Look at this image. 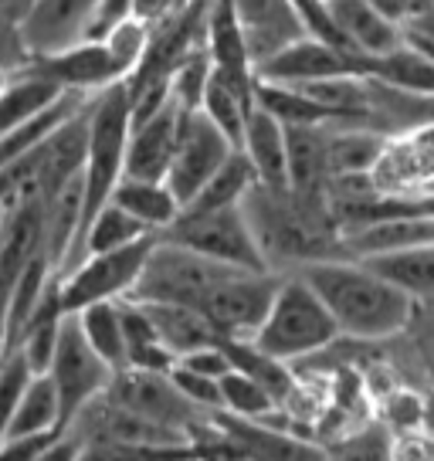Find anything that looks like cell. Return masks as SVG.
<instances>
[{
	"label": "cell",
	"mask_w": 434,
	"mask_h": 461,
	"mask_svg": "<svg viewBox=\"0 0 434 461\" xmlns=\"http://www.w3.org/2000/svg\"><path fill=\"white\" fill-rule=\"evenodd\" d=\"M201 109L231 136L234 146H241L248 115L255 109V88H245L238 86V82H231V78H224L221 72H211V82L203 88Z\"/></svg>",
	"instance_id": "d6a6232c"
},
{
	"label": "cell",
	"mask_w": 434,
	"mask_h": 461,
	"mask_svg": "<svg viewBox=\"0 0 434 461\" xmlns=\"http://www.w3.org/2000/svg\"><path fill=\"white\" fill-rule=\"evenodd\" d=\"M130 132H132V102H130V92H126V82L102 88L99 95L92 99V113H88V153H86V170H82V180H86L82 238H86L88 221L113 201L119 180L126 176ZM78 248H82V241H78ZM78 248H75L68 268L78 258Z\"/></svg>",
	"instance_id": "277c9868"
},
{
	"label": "cell",
	"mask_w": 434,
	"mask_h": 461,
	"mask_svg": "<svg viewBox=\"0 0 434 461\" xmlns=\"http://www.w3.org/2000/svg\"><path fill=\"white\" fill-rule=\"evenodd\" d=\"M376 275H384L387 282L407 292L414 303L418 299H434V245L407 248V251H393V255H376V258H363Z\"/></svg>",
	"instance_id": "1f68e13d"
},
{
	"label": "cell",
	"mask_w": 434,
	"mask_h": 461,
	"mask_svg": "<svg viewBox=\"0 0 434 461\" xmlns=\"http://www.w3.org/2000/svg\"><path fill=\"white\" fill-rule=\"evenodd\" d=\"M65 431H44V434H14L0 438V461H34L41 451L59 441Z\"/></svg>",
	"instance_id": "f6af8a7d"
},
{
	"label": "cell",
	"mask_w": 434,
	"mask_h": 461,
	"mask_svg": "<svg viewBox=\"0 0 434 461\" xmlns=\"http://www.w3.org/2000/svg\"><path fill=\"white\" fill-rule=\"evenodd\" d=\"M289 4L299 11L309 34H316V38H322V41H330V44H339V48H349V44L343 41V34H339V28H336L330 7H326L322 0H289ZM349 51H353V48H349Z\"/></svg>",
	"instance_id": "ee69618b"
},
{
	"label": "cell",
	"mask_w": 434,
	"mask_h": 461,
	"mask_svg": "<svg viewBox=\"0 0 434 461\" xmlns=\"http://www.w3.org/2000/svg\"><path fill=\"white\" fill-rule=\"evenodd\" d=\"M34 4H38V0H0V14L21 28L31 17V11H34Z\"/></svg>",
	"instance_id": "f5cc1de1"
},
{
	"label": "cell",
	"mask_w": 434,
	"mask_h": 461,
	"mask_svg": "<svg viewBox=\"0 0 434 461\" xmlns=\"http://www.w3.org/2000/svg\"><path fill=\"white\" fill-rule=\"evenodd\" d=\"M374 75L397 88H407V92L434 95V61L407 41L391 55L374 58Z\"/></svg>",
	"instance_id": "74e56055"
},
{
	"label": "cell",
	"mask_w": 434,
	"mask_h": 461,
	"mask_svg": "<svg viewBox=\"0 0 434 461\" xmlns=\"http://www.w3.org/2000/svg\"><path fill=\"white\" fill-rule=\"evenodd\" d=\"M180 122H184V105L176 99L143 122H132L130 149H126V176L167 180L176 153V140H180Z\"/></svg>",
	"instance_id": "2e32d148"
},
{
	"label": "cell",
	"mask_w": 434,
	"mask_h": 461,
	"mask_svg": "<svg viewBox=\"0 0 434 461\" xmlns=\"http://www.w3.org/2000/svg\"><path fill=\"white\" fill-rule=\"evenodd\" d=\"M420 434L434 441V390L424 393V420H420Z\"/></svg>",
	"instance_id": "db71d44e"
},
{
	"label": "cell",
	"mask_w": 434,
	"mask_h": 461,
	"mask_svg": "<svg viewBox=\"0 0 434 461\" xmlns=\"http://www.w3.org/2000/svg\"><path fill=\"white\" fill-rule=\"evenodd\" d=\"M285 272H248L238 268L207 295L203 316L214 322L221 339H255L268 309L276 303Z\"/></svg>",
	"instance_id": "30bf717a"
},
{
	"label": "cell",
	"mask_w": 434,
	"mask_h": 461,
	"mask_svg": "<svg viewBox=\"0 0 434 461\" xmlns=\"http://www.w3.org/2000/svg\"><path fill=\"white\" fill-rule=\"evenodd\" d=\"M159 238L190 248V251H197L203 258L231 265V268L272 272L241 207H224V211H184Z\"/></svg>",
	"instance_id": "52a82bcc"
},
{
	"label": "cell",
	"mask_w": 434,
	"mask_h": 461,
	"mask_svg": "<svg viewBox=\"0 0 434 461\" xmlns=\"http://www.w3.org/2000/svg\"><path fill=\"white\" fill-rule=\"evenodd\" d=\"M0 217H4V207H0Z\"/></svg>",
	"instance_id": "680465c9"
},
{
	"label": "cell",
	"mask_w": 434,
	"mask_h": 461,
	"mask_svg": "<svg viewBox=\"0 0 434 461\" xmlns=\"http://www.w3.org/2000/svg\"><path fill=\"white\" fill-rule=\"evenodd\" d=\"M343 339V330L330 305L299 272H285L268 316L251 343L285 363H303Z\"/></svg>",
	"instance_id": "3957f363"
},
{
	"label": "cell",
	"mask_w": 434,
	"mask_h": 461,
	"mask_svg": "<svg viewBox=\"0 0 434 461\" xmlns=\"http://www.w3.org/2000/svg\"><path fill=\"white\" fill-rule=\"evenodd\" d=\"M157 245V234H149L143 241L116 251H99V255H86L75 265L72 272L59 275V292L65 312H82L95 303H119L130 299L140 275L146 268V258Z\"/></svg>",
	"instance_id": "ba28073f"
},
{
	"label": "cell",
	"mask_w": 434,
	"mask_h": 461,
	"mask_svg": "<svg viewBox=\"0 0 434 461\" xmlns=\"http://www.w3.org/2000/svg\"><path fill=\"white\" fill-rule=\"evenodd\" d=\"M397 434L384 420H366L363 428L326 445V461H393Z\"/></svg>",
	"instance_id": "8d00e7d4"
},
{
	"label": "cell",
	"mask_w": 434,
	"mask_h": 461,
	"mask_svg": "<svg viewBox=\"0 0 434 461\" xmlns=\"http://www.w3.org/2000/svg\"><path fill=\"white\" fill-rule=\"evenodd\" d=\"M4 78H7V72H4V68H0V86H4Z\"/></svg>",
	"instance_id": "6f0895ef"
},
{
	"label": "cell",
	"mask_w": 434,
	"mask_h": 461,
	"mask_svg": "<svg viewBox=\"0 0 434 461\" xmlns=\"http://www.w3.org/2000/svg\"><path fill=\"white\" fill-rule=\"evenodd\" d=\"M391 136L366 126H330V173H374Z\"/></svg>",
	"instance_id": "f546056e"
},
{
	"label": "cell",
	"mask_w": 434,
	"mask_h": 461,
	"mask_svg": "<svg viewBox=\"0 0 434 461\" xmlns=\"http://www.w3.org/2000/svg\"><path fill=\"white\" fill-rule=\"evenodd\" d=\"M207 51L214 61V72L245 88H258V68H255V58L248 48L241 17L234 11V0H211V7H207Z\"/></svg>",
	"instance_id": "d6986e66"
},
{
	"label": "cell",
	"mask_w": 434,
	"mask_h": 461,
	"mask_svg": "<svg viewBox=\"0 0 434 461\" xmlns=\"http://www.w3.org/2000/svg\"><path fill=\"white\" fill-rule=\"evenodd\" d=\"M105 393L116 403H122L126 411H132V414H140V418L153 420L167 431L187 438L190 445L214 428L217 411H203L190 397H184V390L176 387L170 374L126 366V370H116Z\"/></svg>",
	"instance_id": "8992f818"
},
{
	"label": "cell",
	"mask_w": 434,
	"mask_h": 461,
	"mask_svg": "<svg viewBox=\"0 0 434 461\" xmlns=\"http://www.w3.org/2000/svg\"><path fill=\"white\" fill-rule=\"evenodd\" d=\"M349 258H376L407 248L434 245V214H401L343 234Z\"/></svg>",
	"instance_id": "603a6c76"
},
{
	"label": "cell",
	"mask_w": 434,
	"mask_h": 461,
	"mask_svg": "<svg viewBox=\"0 0 434 461\" xmlns=\"http://www.w3.org/2000/svg\"><path fill=\"white\" fill-rule=\"evenodd\" d=\"M113 203H119L122 211H130L136 221H143L153 234L174 224L176 217L184 214V203L176 197L167 180H136V176H122L119 180Z\"/></svg>",
	"instance_id": "83f0119b"
},
{
	"label": "cell",
	"mask_w": 434,
	"mask_h": 461,
	"mask_svg": "<svg viewBox=\"0 0 434 461\" xmlns=\"http://www.w3.org/2000/svg\"><path fill=\"white\" fill-rule=\"evenodd\" d=\"M65 431L72 434L78 445H88V441H122V445H149V447L190 445L187 438H180V434L167 431V428H159L153 420L126 411L109 393H102L92 403H86Z\"/></svg>",
	"instance_id": "5bb4252c"
},
{
	"label": "cell",
	"mask_w": 434,
	"mask_h": 461,
	"mask_svg": "<svg viewBox=\"0 0 434 461\" xmlns=\"http://www.w3.org/2000/svg\"><path fill=\"white\" fill-rule=\"evenodd\" d=\"M221 431L231 438L245 461H326V445L272 420L238 418L217 411Z\"/></svg>",
	"instance_id": "9a60e30c"
},
{
	"label": "cell",
	"mask_w": 434,
	"mask_h": 461,
	"mask_svg": "<svg viewBox=\"0 0 434 461\" xmlns=\"http://www.w3.org/2000/svg\"><path fill=\"white\" fill-rule=\"evenodd\" d=\"M65 95H68V92H65L59 82L31 72V68L7 72L4 86H0V132L28 122L31 115L51 109V105L59 99H65Z\"/></svg>",
	"instance_id": "d4e9b609"
},
{
	"label": "cell",
	"mask_w": 434,
	"mask_h": 461,
	"mask_svg": "<svg viewBox=\"0 0 434 461\" xmlns=\"http://www.w3.org/2000/svg\"><path fill=\"white\" fill-rule=\"evenodd\" d=\"M44 431H65L61 428V397L55 390V380L48 374H38L31 380L28 393L17 403L14 418L7 424L4 438L14 434H44Z\"/></svg>",
	"instance_id": "d590c367"
},
{
	"label": "cell",
	"mask_w": 434,
	"mask_h": 461,
	"mask_svg": "<svg viewBox=\"0 0 434 461\" xmlns=\"http://www.w3.org/2000/svg\"><path fill=\"white\" fill-rule=\"evenodd\" d=\"M387 360L404 384L434 390V299H418L404 332L387 339Z\"/></svg>",
	"instance_id": "ffe728a7"
},
{
	"label": "cell",
	"mask_w": 434,
	"mask_h": 461,
	"mask_svg": "<svg viewBox=\"0 0 434 461\" xmlns=\"http://www.w3.org/2000/svg\"><path fill=\"white\" fill-rule=\"evenodd\" d=\"M170 376H174L176 387L184 390V397H190L197 407H203V411H221V380L197 374V370H190L184 363H176L174 370H170Z\"/></svg>",
	"instance_id": "7bdbcfd3"
},
{
	"label": "cell",
	"mask_w": 434,
	"mask_h": 461,
	"mask_svg": "<svg viewBox=\"0 0 434 461\" xmlns=\"http://www.w3.org/2000/svg\"><path fill=\"white\" fill-rule=\"evenodd\" d=\"M343 75H374V58L322 41L316 34H305L258 65L261 82H278V86H309Z\"/></svg>",
	"instance_id": "4fadbf2b"
},
{
	"label": "cell",
	"mask_w": 434,
	"mask_h": 461,
	"mask_svg": "<svg viewBox=\"0 0 434 461\" xmlns=\"http://www.w3.org/2000/svg\"><path fill=\"white\" fill-rule=\"evenodd\" d=\"M149 234H153V230L146 228L143 221H136L130 211H122L119 203L109 201L99 214L88 221L86 238H82V248H78L75 265L86 258V255H99V251H116V248L136 245V241H143V238H149ZM72 268H68V272H72Z\"/></svg>",
	"instance_id": "e575fe53"
},
{
	"label": "cell",
	"mask_w": 434,
	"mask_h": 461,
	"mask_svg": "<svg viewBox=\"0 0 434 461\" xmlns=\"http://www.w3.org/2000/svg\"><path fill=\"white\" fill-rule=\"evenodd\" d=\"M322 4H330V0H322Z\"/></svg>",
	"instance_id": "91938a15"
},
{
	"label": "cell",
	"mask_w": 434,
	"mask_h": 461,
	"mask_svg": "<svg viewBox=\"0 0 434 461\" xmlns=\"http://www.w3.org/2000/svg\"><path fill=\"white\" fill-rule=\"evenodd\" d=\"M289 187L303 197L330 201V126H285Z\"/></svg>",
	"instance_id": "7402d4cb"
},
{
	"label": "cell",
	"mask_w": 434,
	"mask_h": 461,
	"mask_svg": "<svg viewBox=\"0 0 434 461\" xmlns=\"http://www.w3.org/2000/svg\"><path fill=\"white\" fill-rule=\"evenodd\" d=\"M136 4H140V0H102L86 38H105L116 24H122L126 17L136 14Z\"/></svg>",
	"instance_id": "c3c4849f"
},
{
	"label": "cell",
	"mask_w": 434,
	"mask_h": 461,
	"mask_svg": "<svg viewBox=\"0 0 434 461\" xmlns=\"http://www.w3.org/2000/svg\"><path fill=\"white\" fill-rule=\"evenodd\" d=\"M34 366L28 363V357L21 349H11L4 363H0V438L7 431V424L14 418L17 403L28 393L31 380H34Z\"/></svg>",
	"instance_id": "ab89813d"
},
{
	"label": "cell",
	"mask_w": 434,
	"mask_h": 461,
	"mask_svg": "<svg viewBox=\"0 0 434 461\" xmlns=\"http://www.w3.org/2000/svg\"><path fill=\"white\" fill-rule=\"evenodd\" d=\"M234 11L241 17L255 68L272 55H278L282 48H289L292 41L309 34L299 11L289 0H234Z\"/></svg>",
	"instance_id": "ac0fdd59"
},
{
	"label": "cell",
	"mask_w": 434,
	"mask_h": 461,
	"mask_svg": "<svg viewBox=\"0 0 434 461\" xmlns=\"http://www.w3.org/2000/svg\"><path fill=\"white\" fill-rule=\"evenodd\" d=\"M24 68L59 82L65 92H86V95H95L102 88L126 82L132 72L105 38H82V41L59 48V51L31 55Z\"/></svg>",
	"instance_id": "7c38bea8"
},
{
	"label": "cell",
	"mask_w": 434,
	"mask_h": 461,
	"mask_svg": "<svg viewBox=\"0 0 434 461\" xmlns=\"http://www.w3.org/2000/svg\"><path fill=\"white\" fill-rule=\"evenodd\" d=\"M282 403L261 387L258 380H251L241 370H231V374L221 376V411L228 414H238V418H268L272 411H278Z\"/></svg>",
	"instance_id": "f35d334b"
},
{
	"label": "cell",
	"mask_w": 434,
	"mask_h": 461,
	"mask_svg": "<svg viewBox=\"0 0 434 461\" xmlns=\"http://www.w3.org/2000/svg\"><path fill=\"white\" fill-rule=\"evenodd\" d=\"M102 0H38L31 17L21 24V38L31 55H48L82 41Z\"/></svg>",
	"instance_id": "e0dca14e"
},
{
	"label": "cell",
	"mask_w": 434,
	"mask_h": 461,
	"mask_svg": "<svg viewBox=\"0 0 434 461\" xmlns=\"http://www.w3.org/2000/svg\"><path fill=\"white\" fill-rule=\"evenodd\" d=\"M184 4H190V0H140V4H136V17H143V21H149V24H157L159 17H167L170 11L184 7Z\"/></svg>",
	"instance_id": "f907efd6"
},
{
	"label": "cell",
	"mask_w": 434,
	"mask_h": 461,
	"mask_svg": "<svg viewBox=\"0 0 434 461\" xmlns=\"http://www.w3.org/2000/svg\"><path fill=\"white\" fill-rule=\"evenodd\" d=\"M272 272H299L316 261L349 258L330 201L303 197L292 187H258L241 203Z\"/></svg>",
	"instance_id": "6da1fadb"
},
{
	"label": "cell",
	"mask_w": 434,
	"mask_h": 461,
	"mask_svg": "<svg viewBox=\"0 0 434 461\" xmlns=\"http://www.w3.org/2000/svg\"><path fill=\"white\" fill-rule=\"evenodd\" d=\"M99 95V92H95ZM92 99V95H86V92H68L65 99H59L51 109H44V113L31 115L28 122H21V126H14V130L0 132V170L4 167H11L14 159L28 157V153H34V149H41L55 132L72 119L86 102Z\"/></svg>",
	"instance_id": "484cf974"
},
{
	"label": "cell",
	"mask_w": 434,
	"mask_h": 461,
	"mask_svg": "<svg viewBox=\"0 0 434 461\" xmlns=\"http://www.w3.org/2000/svg\"><path fill=\"white\" fill-rule=\"evenodd\" d=\"M299 275L330 305L333 319L349 339H393L397 332H404L407 319L414 312V299L360 258L316 261L299 268Z\"/></svg>",
	"instance_id": "7a4b0ae2"
},
{
	"label": "cell",
	"mask_w": 434,
	"mask_h": 461,
	"mask_svg": "<svg viewBox=\"0 0 434 461\" xmlns=\"http://www.w3.org/2000/svg\"><path fill=\"white\" fill-rule=\"evenodd\" d=\"M333 14L336 28L343 34V41L366 58L391 55L404 44V24L380 14L370 0H330L326 4Z\"/></svg>",
	"instance_id": "44dd1931"
},
{
	"label": "cell",
	"mask_w": 434,
	"mask_h": 461,
	"mask_svg": "<svg viewBox=\"0 0 434 461\" xmlns=\"http://www.w3.org/2000/svg\"><path fill=\"white\" fill-rule=\"evenodd\" d=\"M234 149L238 146L231 143V136L221 130L203 109H184L176 153H174V163H170V173H167V184L180 197L184 207L228 163V157H231Z\"/></svg>",
	"instance_id": "8fae6325"
},
{
	"label": "cell",
	"mask_w": 434,
	"mask_h": 461,
	"mask_svg": "<svg viewBox=\"0 0 434 461\" xmlns=\"http://www.w3.org/2000/svg\"><path fill=\"white\" fill-rule=\"evenodd\" d=\"M258 187V173L251 167V159L245 157V149L238 146L228 163L207 180L201 194L184 207V211H224V207H241L245 197Z\"/></svg>",
	"instance_id": "4dcf8cb0"
},
{
	"label": "cell",
	"mask_w": 434,
	"mask_h": 461,
	"mask_svg": "<svg viewBox=\"0 0 434 461\" xmlns=\"http://www.w3.org/2000/svg\"><path fill=\"white\" fill-rule=\"evenodd\" d=\"M78 451H82V445L75 441L72 434L65 431L59 441H55V445L48 447V451H41V455H38L34 461H78Z\"/></svg>",
	"instance_id": "681fc988"
},
{
	"label": "cell",
	"mask_w": 434,
	"mask_h": 461,
	"mask_svg": "<svg viewBox=\"0 0 434 461\" xmlns=\"http://www.w3.org/2000/svg\"><path fill=\"white\" fill-rule=\"evenodd\" d=\"M75 316H78L86 339L102 360L109 363L113 370L130 366V343H126V326H122L119 303H95L82 309V312H75Z\"/></svg>",
	"instance_id": "836d02e7"
},
{
	"label": "cell",
	"mask_w": 434,
	"mask_h": 461,
	"mask_svg": "<svg viewBox=\"0 0 434 461\" xmlns=\"http://www.w3.org/2000/svg\"><path fill=\"white\" fill-rule=\"evenodd\" d=\"M211 72H214V61H211V51H207V44H203V48H197V51L174 72V99L180 102L184 109H201L203 88L211 82Z\"/></svg>",
	"instance_id": "b9f144b4"
},
{
	"label": "cell",
	"mask_w": 434,
	"mask_h": 461,
	"mask_svg": "<svg viewBox=\"0 0 434 461\" xmlns=\"http://www.w3.org/2000/svg\"><path fill=\"white\" fill-rule=\"evenodd\" d=\"M197 455L194 445L184 447H149V445H122V441H88L78 451V461H170Z\"/></svg>",
	"instance_id": "60d3db41"
},
{
	"label": "cell",
	"mask_w": 434,
	"mask_h": 461,
	"mask_svg": "<svg viewBox=\"0 0 434 461\" xmlns=\"http://www.w3.org/2000/svg\"><path fill=\"white\" fill-rule=\"evenodd\" d=\"M48 376L55 380V390L61 397V428H68L86 403L102 397L116 376V370L92 349L75 312H68L65 326H61V339L55 360L48 366Z\"/></svg>",
	"instance_id": "9c48e42d"
},
{
	"label": "cell",
	"mask_w": 434,
	"mask_h": 461,
	"mask_svg": "<svg viewBox=\"0 0 434 461\" xmlns=\"http://www.w3.org/2000/svg\"><path fill=\"white\" fill-rule=\"evenodd\" d=\"M231 272H238V268L221 265L214 258H203L197 251L174 245V241H163L157 234V245L149 251L146 268L130 299H136V303H176L203 309L207 295Z\"/></svg>",
	"instance_id": "5b68a950"
},
{
	"label": "cell",
	"mask_w": 434,
	"mask_h": 461,
	"mask_svg": "<svg viewBox=\"0 0 434 461\" xmlns=\"http://www.w3.org/2000/svg\"><path fill=\"white\" fill-rule=\"evenodd\" d=\"M414 17H434V0H418ZM414 17H411V21H414Z\"/></svg>",
	"instance_id": "9f6ffc18"
},
{
	"label": "cell",
	"mask_w": 434,
	"mask_h": 461,
	"mask_svg": "<svg viewBox=\"0 0 434 461\" xmlns=\"http://www.w3.org/2000/svg\"><path fill=\"white\" fill-rule=\"evenodd\" d=\"M65 319H68V312H65V303H61V292H59V278H55L14 346V349H21V353L28 357V363L34 366V374H48V366H51V360H55V349H59Z\"/></svg>",
	"instance_id": "f1b7e54d"
},
{
	"label": "cell",
	"mask_w": 434,
	"mask_h": 461,
	"mask_svg": "<svg viewBox=\"0 0 434 461\" xmlns=\"http://www.w3.org/2000/svg\"><path fill=\"white\" fill-rule=\"evenodd\" d=\"M370 4H374L380 14L397 21V24H407L414 17V7H418V0H370Z\"/></svg>",
	"instance_id": "816d5d0a"
},
{
	"label": "cell",
	"mask_w": 434,
	"mask_h": 461,
	"mask_svg": "<svg viewBox=\"0 0 434 461\" xmlns=\"http://www.w3.org/2000/svg\"><path fill=\"white\" fill-rule=\"evenodd\" d=\"M176 363H184V366H190V370H197V374H203V376H214V380H221L224 374H231V370H234V363H231V357H228L224 343L194 349V353L180 357Z\"/></svg>",
	"instance_id": "bcb514c9"
},
{
	"label": "cell",
	"mask_w": 434,
	"mask_h": 461,
	"mask_svg": "<svg viewBox=\"0 0 434 461\" xmlns=\"http://www.w3.org/2000/svg\"><path fill=\"white\" fill-rule=\"evenodd\" d=\"M241 149L251 159V167L258 173V184L265 187H289V140H285V122L276 119L268 109H255L248 115Z\"/></svg>",
	"instance_id": "cb8c5ba5"
},
{
	"label": "cell",
	"mask_w": 434,
	"mask_h": 461,
	"mask_svg": "<svg viewBox=\"0 0 434 461\" xmlns=\"http://www.w3.org/2000/svg\"><path fill=\"white\" fill-rule=\"evenodd\" d=\"M11 353V339H7V316H0V363Z\"/></svg>",
	"instance_id": "11a10c76"
},
{
	"label": "cell",
	"mask_w": 434,
	"mask_h": 461,
	"mask_svg": "<svg viewBox=\"0 0 434 461\" xmlns=\"http://www.w3.org/2000/svg\"><path fill=\"white\" fill-rule=\"evenodd\" d=\"M28 58L31 51L28 44H24V38H21V28L0 14V68L4 72H17V68L28 65Z\"/></svg>",
	"instance_id": "7dc6e473"
},
{
	"label": "cell",
	"mask_w": 434,
	"mask_h": 461,
	"mask_svg": "<svg viewBox=\"0 0 434 461\" xmlns=\"http://www.w3.org/2000/svg\"><path fill=\"white\" fill-rule=\"evenodd\" d=\"M153 326H157L159 339L170 346L180 357H187L194 349L221 343V332L214 330V322L203 316V309L194 305H176V303H143Z\"/></svg>",
	"instance_id": "4316f807"
}]
</instances>
